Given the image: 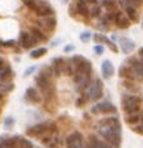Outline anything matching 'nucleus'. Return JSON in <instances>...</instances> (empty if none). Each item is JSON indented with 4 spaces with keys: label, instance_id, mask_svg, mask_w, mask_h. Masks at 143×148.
Segmentation results:
<instances>
[{
    "label": "nucleus",
    "instance_id": "nucleus-28",
    "mask_svg": "<svg viewBox=\"0 0 143 148\" xmlns=\"http://www.w3.org/2000/svg\"><path fill=\"white\" fill-rule=\"evenodd\" d=\"M47 54V49L46 47H39V49H34L33 51H30V56L34 59H38L41 58V56L46 55Z\"/></svg>",
    "mask_w": 143,
    "mask_h": 148
},
{
    "label": "nucleus",
    "instance_id": "nucleus-6",
    "mask_svg": "<svg viewBox=\"0 0 143 148\" xmlns=\"http://www.w3.org/2000/svg\"><path fill=\"white\" fill-rule=\"evenodd\" d=\"M102 93H104V87H102V83H101L100 79H95L93 83L89 84V87L87 88V93H85V98L92 102L98 101L102 97Z\"/></svg>",
    "mask_w": 143,
    "mask_h": 148
},
{
    "label": "nucleus",
    "instance_id": "nucleus-50",
    "mask_svg": "<svg viewBox=\"0 0 143 148\" xmlns=\"http://www.w3.org/2000/svg\"><path fill=\"white\" fill-rule=\"evenodd\" d=\"M39 148H41V147H39Z\"/></svg>",
    "mask_w": 143,
    "mask_h": 148
},
{
    "label": "nucleus",
    "instance_id": "nucleus-26",
    "mask_svg": "<svg viewBox=\"0 0 143 148\" xmlns=\"http://www.w3.org/2000/svg\"><path fill=\"white\" fill-rule=\"evenodd\" d=\"M125 9H126L127 17L130 18V21H134V23L139 21V18H138V12H137V8H134V7H125Z\"/></svg>",
    "mask_w": 143,
    "mask_h": 148
},
{
    "label": "nucleus",
    "instance_id": "nucleus-7",
    "mask_svg": "<svg viewBox=\"0 0 143 148\" xmlns=\"http://www.w3.org/2000/svg\"><path fill=\"white\" fill-rule=\"evenodd\" d=\"M41 140H42V143L47 148H60L62 147V140L59 138L58 130L49 131L47 134H45L42 138H41Z\"/></svg>",
    "mask_w": 143,
    "mask_h": 148
},
{
    "label": "nucleus",
    "instance_id": "nucleus-37",
    "mask_svg": "<svg viewBox=\"0 0 143 148\" xmlns=\"http://www.w3.org/2000/svg\"><path fill=\"white\" fill-rule=\"evenodd\" d=\"M14 125V119L12 117H7L4 119V126H6V129H12Z\"/></svg>",
    "mask_w": 143,
    "mask_h": 148
},
{
    "label": "nucleus",
    "instance_id": "nucleus-23",
    "mask_svg": "<svg viewBox=\"0 0 143 148\" xmlns=\"http://www.w3.org/2000/svg\"><path fill=\"white\" fill-rule=\"evenodd\" d=\"M0 148H16V139L14 138H0Z\"/></svg>",
    "mask_w": 143,
    "mask_h": 148
},
{
    "label": "nucleus",
    "instance_id": "nucleus-16",
    "mask_svg": "<svg viewBox=\"0 0 143 148\" xmlns=\"http://www.w3.org/2000/svg\"><path fill=\"white\" fill-rule=\"evenodd\" d=\"M120 46L124 54H131L135 49V43L130 38H126V37H121L120 38Z\"/></svg>",
    "mask_w": 143,
    "mask_h": 148
},
{
    "label": "nucleus",
    "instance_id": "nucleus-35",
    "mask_svg": "<svg viewBox=\"0 0 143 148\" xmlns=\"http://www.w3.org/2000/svg\"><path fill=\"white\" fill-rule=\"evenodd\" d=\"M93 39H95L96 42H102V43H105L108 39V37H105L104 34H100V33H96L93 34Z\"/></svg>",
    "mask_w": 143,
    "mask_h": 148
},
{
    "label": "nucleus",
    "instance_id": "nucleus-41",
    "mask_svg": "<svg viewBox=\"0 0 143 148\" xmlns=\"http://www.w3.org/2000/svg\"><path fill=\"white\" fill-rule=\"evenodd\" d=\"M74 50H75V46L71 45V43H70V45H66L65 49H63V51H65V53H71V51H74Z\"/></svg>",
    "mask_w": 143,
    "mask_h": 148
},
{
    "label": "nucleus",
    "instance_id": "nucleus-38",
    "mask_svg": "<svg viewBox=\"0 0 143 148\" xmlns=\"http://www.w3.org/2000/svg\"><path fill=\"white\" fill-rule=\"evenodd\" d=\"M133 131L137 132V134L143 135V122H140V123H138V125L133 126Z\"/></svg>",
    "mask_w": 143,
    "mask_h": 148
},
{
    "label": "nucleus",
    "instance_id": "nucleus-42",
    "mask_svg": "<svg viewBox=\"0 0 143 148\" xmlns=\"http://www.w3.org/2000/svg\"><path fill=\"white\" fill-rule=\"evenodd\" d=\"M0 45L1 46H12V45H14V41H6V42H0Z\"/></svg>",
    "mask_w": 143,
    "mask_h": 148
},
{
    "label": "nucleus",
    "instance_id": "nucleus-45",
    "mask_svg": "<svg viewBox=\"0 0 143 148\" xmlns=\"http://www.w3.org/2000/svg\"><path fill=\"white\" fill-rule=\"evenodd\" d=\"M139 56L142 58V60H143V49H140L139 50Z\"/></svg>",
    "mask_w": 143,
    "mask_h": 148
},
{
    "label": "nucleus",
    "instance_id": "nucleus-44",
    "mask_svg": "<svg viewBox=\"0 0 143 148\" xmlns=\"http://www.w3.org/2000/svg\"><path fill=\"white\" fill-rule=\"evenodd\" d=\"M3 66H4V60H3V58L0 56V68L3 67Z\"/></svg>",
    "mask_w": 143,
    "mask_h": 148
},
{
    "label": "nucleus",
    "instance_id": "nucleus-12",
    "mask_svg": "<svg viewBox=\"0 0 143 148\" xmlns=\"http://www.w3.org/2000/svg\"><path fill=\"white\" fill-rule=\"evenodd\" d=\"M37 43L36 38L32 36V33H28V32H23L20 34V45L23 49H30L33 47Z\"/></svg>",
    "mask_w": 143,
    "mask_h": 148
},
{
    "label": "nucleus",
    "instance_id": "nucleus-22",
    "mask_svg": "<svg viewBox=\"0 0 143 148\" xmlns=\"http://www.w3.org/2000/svg\"><path fill=\"white\" fill-rule=\"evenodd\" d=\"M30 33H32V36L36 38L37 42H46V41H47V37H46V34L43 33V32L41 30L38 26H34V28H32L30 29Z\"/></svg>",
    "mask_w": 143,
    "mask_h": 148
},
{
    "label": "nucleus",
    "instance_id": "nucleus-17",
    "mask_svg": "<svg viewBox=\"0 0 143 148\" xmlns=\"http://www.w3.org/2000/svg\"><path fill=\"white\" fill-rule=\"evenodd\" d=\"M101 73L104 76V79H110L114 75V66L112 64V62L109 59H105L101 64Z\"/></svg>",
    "mask_w": 143,
    "mask_h": 148
},
{
    "label": "nucleus",
    "instance_id": "nucleus-32",
    "mask_svg": "<svg viewBox=\"0 0 143 148\" xmlns=\"http://www.w3.org/2000/svg\"><path fill=\"white\" fill-rule=\"evenodd\" d=\"M23 3L25 4L26 7H28L29 9H32V11H36L37 5H38L39 0H23Z\"/></svg>",
    "mask_w": 143,
    "mask_h": 148
},
{
    "label": "nucleus",
    "instance_id": "nucleus-19",
    "mask_svg": "<svg viewBox=\"0 0 143 148\" xmlns=\"http://www.w3.org/2000/svg\"><path fill=\"white\" fill-rule=\"evenodd\" d=\"M118 75H120L121 79H125V80H129V81L135 80V75L133 72V70L130 68V66H121L120 71H118Z\"/></svg>",
    "mask_w": 143,
    "mask_h": 148
},
{
    "label": "nucleus",
    "instance_id": "nucleus-36",
    "mask_svg": "<svg viewBox=\"0 0 143 148\" xmlns=\"http://www.w3.org/2000/svg\"><path fill=\"white\" fill-rule=\"evenodd\" d=\"M37 68H38V66H36V64H34V66H30V67H28V68H26V71L24 72V77H28V76H30L32 73H34Z\"/></svg>",
    "mask_w": 143,
    "mask_h": 148
},
{
    "label": "nucleus",
    "instance_id": "nucleus-46",
    "mask_svg": "<svg viewBox=\"0 0 143 148\" xmlns=\"http://www.w3.org/2000/svg\"><path fill=\"white\" fill-rule=\"evenodd\" d=\"M140 122H143V112H142V114H140Z\"/></svg>",
    "mask_w": 143,
    "mask_h": 148
},
{
    "label": "nucleus",
    "instance_id": "nucleus-8",
    "mask_svg": "<svg viewBox=\"0 0 143 148\" xmlns=\"http://www.w3.org/2000/svg\"><path fill=\"white\" fill-rule=\"evenodd\" d=\"M67 148H84V136L79 131H74L66 138Z\"/></svg>",
    "mask_w": 143,
    "mask_h": 148
},
{
    "label": "nucleus",
    "instance_id": "nucleus-33",
    "mask_svg": "<svg viewBox=\"0 0 143 148\" xmlns=\"http://www.w3.org/2000/svg\"><path fill=\"white\" fill-rule=\"evenodd\" d=\"M124 3L126 4V7H134V8H137L138 5L143 4V0H124Z\"/></svg>",
    "mask_w": 143,
    "mask_h": 148
},
{
    "label": "nucleus",
    "instance_id": "nucleus-11",
    "mask_svg": "<svg viewBox=\"0 0 143 148\" xmlns=\"http://www.w3.org/2000/svg\"><path fill=\"white\" fill-rule=\"evenodd\" d=\"M129 64H130V68L133 70V72H134L135 77L139 81H143V60H139V59H135V58H130Z\"/></svg>",
    "mask_w": 143,
    "mask_h": 148
},
{
    "label": "nucleus",
    "instance_id": "nucleus-15",
    "mask_svg": "<svg viewBox=\"0 0 143 148\" xmlns=\"http://www.w3.org/2000/svg\"><path fill=\"white\" fill-rule=\"evenodd\" d=\"M114 24L117 28L120 29H129L130 28V18L127 16H125L124 13H121V12H117V16H116V20H114Z\"/></svg>",
    "mask_w": 143,
    "mask_h": 148
},
{
    "label": "nucleus",
    "instance_id": "nucleus-10",
    "mask_svg": "<svg viewBox=\"0 0 143 148\" xmlns=\"http://www.w3.org/2000/svg\"><path fill=\"white\" fill-rule=\"evenodd\" d=\"M37 25H38L39 29H43V30L47 32H54L56 26V18L51 14L49 16H42L37 18Z\"/></svg>",
    "mask_w": 143,
    "mask_h": 148
},
{
    "label": "nucleus",
    "instance_id": "nucleus-18",
    "mask_svg": "<svg viewBox=\"0 0 143 148\" xmlns=\"http://www.w3.org/2000/svg\"><path fill=\"white\" fill-rule=\"evenodd\" d=\"M25 100L28 102H32V103H39L41 102V95L38 93V90L34 89V88H28L25 92Z\"/></svg>",
    "mask_w": 143,
    "mask_h": 148
},
{
    "label": "nucleus",
    "instance_id": "nucleus-13",
    "mask_svg": "<svg viewBox=\"0 0 143 148\" xmlns=\"http://www.w3.org/2000/svg\"><path fill=\"white\" fill-rule=\"evenodd\" d=\"M37 13V16L38 17H42V16H49V14L53 13V8H51V5L47 3V1H43V0H39L38 5H37L36 11H34Z\"/></svg>",
    "mask_w": 143,
    "mask_h": 148
},
{
    "label": "nucleus",
    "instance_id": "nucleus-24",
    "mask_svg": "<svg viewBox=\"0 0 143 148\" xmlns=\"http://www.w3.org/2000/svg\"><path fill=\"white\" fill-rule=\"evenodd\" d=\"M12 75L11 66H3L0 68V83L3 81H9V76Z\"/></svg>",
    "mask_w": 143,
    "mask_h": 148
},
{
    "label": "nucleus",
    "instance_id": "nucleus-20",
    "mask_svg": "<svg viewBox=\"0 0 143 148\" xmlns=\"http://www.w3.org/2000/svg\"><path fill=\"white\" fill-rule=\"evenodd\" d=\"M89 148H110V145L108 144L105 140L98 139L95 135H91L89 136Z\"/></svg>",
    "mask_w": 143,
    "mask_h": 148
},
{
    "label": "nucleus",
    "instance_id": "nucleus-27",
    "mask_svg": "<svg viewBox=\"0 0 143 148\" xmlns=\"http://www.w3.org/2000/svg\"><path fill=\"white\" fill-rule=\"evenodd\" d=\"M14 138H16V140L19 142V143H16V144L19 145V148H34L33 143L29 142V140L24 139V138H19V136H14Z\"/></svg>",
    "mask_w": 143,
    "mask_h": 148
},
{
    "label": "nucleus",
    "instance_id": "nucleus-3",
    "mask_svg": "<svg viewBox=\"0 0 143 148\" xmlns=\"http://www.w3.org/2000/svg\"><path fill=\"white\" fill-rule=\"evenodd\" d=\"M51 75H53V70H42L36 77L37 87L41 89L42 95L45 96L46 100H50L51 96L54 95V87L51 84Z\"/></svg>",
    "mask_w": 143,
    "mask_h": 148
},
{
    "label": "nucleus",
    "instance_id": "nucleus-29",
    "mask_svg": "<svg viewBox=\"0 0 143 148\" xmlns=\"http://www.w3.org/2000/svg\"><path fill=\"white\" fill-rule=\"evenodd\" d=\"M102 7H104L108 12H114L116 11V1L114 0H102Z\"/></svg>",
    "mask_w": 143,
    "mask_h": 148
},
{
    "label": "nucleus",
    "instance_id": "nucleus-31",
    "mask_svg": "<svg viewBox=\"0 0 143 148\" xmlns=\"http://www.w3.org/2000/svg\"><path fill=\"white\" fill-rule=\"evenodd\" d=\"M100 12H101V7L96 3L95 5L89 8V16L91 17H98L100 16Z\"/></svg>",
    "mask_w": 143,
    "mask_h": 148
},
{
    "label": "nucleus",
    "instance_id": "nucleus-9",
    "mask_svg": "<svg viewBox=\"0 0 143 148\" xmlns=\"http://www.w3.org/2000/svg\"><path fill=\"white\" fill-rule=\"evenodd\" d=\"M117 112L116 106L109 101H102V102L96 103L95 106H92L91 113L92 114H113Z\"/></svg>",
    "mask_w": 143,
    "mask_h": 148
},
{
    "label": "nucleus",
    "instance_id": "nucleus-34",
    "mask_svg": "<svg viewBox=\"0 0 143 148\" xmlns=\"http://www.w3.org/2000/svg\"><path fill=\"white\" fill-rule=\"evenodd\" d=\"M91 37H92L91 32H83V33L80 34V39L83 43H88V42L91 41Z\"/></svg>",
    "mask_w": 143,
    "mask_h": 148
},
{
    "label": "nucleus",
    "instance_id": "nucleus-49",
    "mask_svg": "<svg viewBox=\"0 0 143 148\" xmlns=\"http://www.w3.org/2000/svg\"><path fill=\"white\" fill-rule=\"evenodd\" d=\"M142 28H143V20H142Z\"/></svg>",
    "mask_w": 143,
    "mask_h": 148
},
{
    "label": "nucleus",
    "instance_id": "nucleus-21",
    "mask_svg": "<svg viewBox=\"0 0 143 148\" xmlns=\"http://www.w3.org/2000/svg\"><path fill=\"white\" fill-rule=\"evenodd\" d=\"M89 8L91 7L85 3L84 0H78V4H76V11L79 14H81L83 17H88L89 16Z\"/></svg>",
    "mask_w": 143,
    "mask_h": 148
},
{
    "label": "nucleus",
    "instance_id": "nucleus-43",
    "mask_svg": "<svg viewBox=\"0 0 143 148\" xmlns=\"http://www.w3.org/2000/svg\"><path fill=\"white\" fill-rule=\"evenodd\" d=\"M84 102H85L84 97H80V98L78 100V102H76V106H78V108H81V105H84Z\"/></svg>",
    "mask_w": 143,
    "mask_h": 148
},
{
    "label": "nucleus",
    "instance_id": "nucleus-5",
    "mask_svg": "<svg viewBox=\"0 0 143 148\" xmlns=\"http://www.w3.org/2000/svg\"><path fill=\"white\" fill-rule=\"evenodd\" d=\"M54 130H58L56 129V125L54 122H42V123H38V125H34L33 127L26 130V135L29 136H33V138H42L45 134H47L49 131H54Z\"/></svg>",
    "mask_w": 143,
    "mask_h": 148
},
{
    "label": "nucleus",
    "instance_id": "nucleus-2",
    "mask_svg": "<svg viewBox=\"0 0 143 148\" xmlns=\"http://www.w3.org/2000/svg\"><path fill=\"white\" fill-rule=\"evenodd\" d=\"M91 75H92V64L87 59L81 62L76 67L75 73H74V83L76 85L78 92L85 90L91 84Z\"/></svg>",
    "mask_w": 143,
    "mask_h": 148
},
{
    "label": "nucleus",
    "instance_id": "nucleus-14",
    "mask_svg": "<svg viewBox=\"0 0 143 148\" xmlns=\"http://www.w3.org/2000/svg\"><path fill=\"white\" fill-rule=\"evenodd\" d=\"M65 64L66 60L63 58H54L53 63H51V70H53V73L55 76H60L65 71Z\"/></svg>",
    "mask_w": 143,
    "mask_h": 148
},
{
    "label": "nucleus",
    "instance_id": "nucleus-48",
    "mask_svg": "<svg viewBox=\"0 0 143 148\" xmlns=\"http://www.w3.org/2000/svg\"><path fill=\"white\" fill-rule=\"evenodd\" d=\"M1 98H3V95H1V92H0V100H1Z\"/></svg>",
    "mask_w": 143,
    "mask_h": 148
},
{
    "label": "nucleus",
    "instance_id": "nucleus-4",
    "mask_svg": "<svg viewBox=\"0 0 143 148\" xmlns=\"http://www.w3.org/2000/svg\"><path fill=\"white\" fill-rule=\"evenodd\" d=\"M142 106V100L134 95H122V109L126 114L139 113Z\"/></svg>",
    "mask_w": 143,
    "mask_h": 148
},
{
    "label": "nucleus",
    "instance_id": "nucleus-39",
    "mask_svg": "<svg viewBox=\"0 0 143 148\" xmlns=\"http://www.w3.org/2000/svg\"><path fill=\"white\" fill-rule=\"evenodd\" d=\"M105 43H107V45L109 46V49L113 51V53H118V49H117V46H116V43H113V41H112V39H109V38H108Z\"/></svg>",
    "mask_w": 143,
    "mask_h": 148
},
{
    "label": "nucleus",
    "instance_id": "nucleus-47",
    "mask_svg": "<svg viewBox=\"0 0 143 148\" xmlns=\"http://www.w3.org/2000/svg\"><path fill=\"white\" fill-rule=\"evenodd\" d=\"M62 3H65V4H67V3H68V0H62Z\"/></svg>",
    "mask_w": 143,
    "mask_h": 148
},
{
    "label": "nucleus",
    "instance_id": "nucleus-30",
    "mask_svg": "<svg viewBox=\"0 0 143 148\" xmlns=\"http://www.w3.org/2000/svg\"><path fill=\"white\" fill-rule=\"evenodd\" d=\"M13 87L14 85L12 83H9V81H3V83H0V92L8 93L13 89Z\"/></svg>",
    "mask_w": 143,
    "mask_h": 148
},
{
    "label": "nucleus",
    "instance_id": "nucleus-40",
    "mask_svg": "<svg viewBox=\"0 0 143 148\" xmlns=\"http://www.w3.org/2000/svg\"><path fill=\"white\" fill-rule=\"evenodd\" d=\"M93 51H95L97 55H101V54L104 53V46L102 45H95L93 46Z\"/></svg>",
    "mask_w": 143,
    "mask_h": 148
},
{
    "label": "nucleus",
    "instance_id": "nucleus-25",
    "mask_svg": "<svg viewBox=\"0 0 143 148\" xmlns=\"http://www.w3.org/2000/svg\"><path fill=\"white\" fill-rule=\"evenodd\" d=\"M125 121H126L127 125L133 126V125H138L140 123V114L139 113H131V114H126L125 117Z\"/></svg>",
    "mask_w": 143,
    "mask_h": 148
},
{
    "label": "nucleus",
    "instance_id": "nucleus-1",
    "mask_svg": "<svg viewBox=\"0 0 143 148\" xmlns=\"http://www.w3.org/2000/svg\"><path fill=\"white\" fill-rule=\"evenodd\" d=\"M121 131H122V127L117 117H108L100 121L98 134L110 145V148L121 147Z\"/></svg>",
    "mask_w": 143,
    "mask_h": 148
}]
</instances>
